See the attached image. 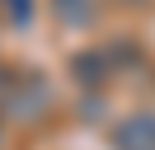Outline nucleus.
<instances>
[{"label":"nucleus","mask_w":155,"mask_h":150,"mask_svg":"<svg viewBox=\"0 0 155 150\" xmlns=\"http://www.w3.org/2000/svg\"><path fill=\"white\" fill-rule=\"evenodd\" d=\"M113 150H155V112H132L113 127Z\"/></svg>","instance_id":"1"},{"label":"nucleus","mask_w":155,"mask_h":150,"mask_svg":"<svg viewBox=\"0 0 155 150\" xmlns=\"http://www.w3.org/2000/svg\"><path fill=\"white\" fill-rule=\"evenodd\" d=\"M52 9H57L61 24H89V19H94V9H89L85 0H52Z\"/></svg>","instance_id":"2"}]
</instances>
